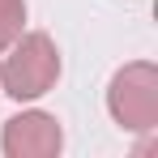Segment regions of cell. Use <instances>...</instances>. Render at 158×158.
<instances>
[{
    "label": "cell",
    "instance_id": "cell-1",
    "mask_svg": "<svg viewBox=\"0 0 158 158\" xmlns=\"http://www.w3.org/2000/svg\"><path fill=\"white\" fill-rule=\"evenodd\" d=\"M4 64H0V94L17 98V103H34L43 94H52L60 81V47L47 30H22L9 47H4Z\"/></svg>",
    "mask_w": 158,
    "mask_h": 158
},
{
    "label": "cell",
    "instance_id": "cell-2",
    "mask_svg": "<svg viewBox=\"0 0 158 158\" xmlns=\"http://www.w3.org/2000/svg\"><path fill=\"white\" fill-rule=\"evenodd\" d=\"M107 111L124 132H154L158 128V64L154 60H132V64L111 73Z\"/></svg>",
    "mask_w": 158,
    "mask_h": 158
},
{
    "label": "cell",
    "instance_id": "cell-3",
    "mask_svg": "<svg viewBox=\"0 0 158 158\" xmlns=\"http://www.w3.org/2000/svg\"><path fill=\"white\" fill-rule=\"evenodd\" d=\"M0 150L4 158H56L64 150V128L52 111H17L13 120H4L0 128Z\"/></svg>",
    "mask_w": 158,
    "mask_h": 158
},
{
    "label": "cell",
    "instance_id": "cell-4",
    "mask_svg": "<svg viewBox=\"0 0 158 158\" xmlns=\"http://www.w3.org/2000/svg\"><path fill=\"white\" fill-rule=\"evenodd\" d=\"M26 30V0H0V52Z\"/></svg>",
    "mask_w": 158,
    "mask_h": 158
}]
</instances>
